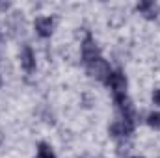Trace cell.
Instances as JSON below:
<instances>
[{
  "label": "cell",
  "mask_w": 160,
  "mask_h": 158,
  "mask_svg": "<svg viewBox=\"0 0 160 158\" xmlns=\"http://www.w3.org/2000/svg\"><path fill=\"white\" fill-rule=\"evenodd\" d=\"M136 9L145 17V19H155L157 17V6L153 2H140L136 6Z\"/></svg>",
  "instance_id": "obj_6"
},
{
  "label": "cell",
  "mask_w": 160,
  "mask_h": 158,
  "mask_svg": "<svg viewBox=\"0 0 160 158\" xmlns=\"http://www.w3.org/2000/svg\"><path fill=\"white\" fill-rule=\"evenodd\" d=\"M21 65L26 73H32L36 69V56H34V50L30 47H22L21 50Z\"/></svg>",
  "instance_id": "obj_5"
},
{
  "label": "cell",
  "mask_w": 160,
  "mask_h": 158,
  "mask_svg": "<svg viewBox=\"0 0 160 158\" xmlns=\"http://www.w3.org/2000/svg\"><path fill=\"white\" fill-rule=\"evenodd\" d=\"M97 58H101L99 56V47L95 45V41L91 39V36H88L84 43H82V60H84V63L88 65V63H91V62H95Z\"/></svg>",
  "instance_id": "obj_3"
},
{
  "label": "cell",
  "mask_w": 160,
  "mask_h": 158,
  "mask_svg": "<svg viewBox=\"0 0 160 158\" xmlns=\"http://www.w3.org/2000/svg\"><path fill=\"white\" fill-rule=\"evenodd\" d=\"M153 102H155V104H158V106H160V89H157V91L153 93Z\"/></svg>",
  "instance_id": "obj_9"
},
{
  "label": "cell",
  "mask_w": 160,
  "mask_h": 158,
  "mask_svg": "<svg viewBox=\"0 0 160 158\" xmlns=\"http://www.w3.org/2000/svg\"><path fill=\"white\" fill-rule=\"evenodd\" d=\"M147 125H149L151 128L158 130L160 128V112H151V114L147 116Z\"/></svg>",
  "instance_id": "obj_8"
},
{
  "label": "cell",
  "mask_w": 160,
  "mask_h": 158,
  "mask_svg": "<svg viewBox=\"0 0 160 158\" xmlns=\"http://www.w3.org/2000/svg\"><path fill=\"white\" fill-rule=\"evenodd\" d=\"M34 26H36L38 36H41V37H50V34L54 30V19H50V17H39V19H36Z\"/></svg>",
  "instance_id": "obj_4"
},
{
  "label": "cell",
  "mask_w": 160,
  "mask_h": 158,
  "mask_svg": "<svg viewBox=\"0 0 160 158\" xmlns=\"http://www.w3.org/2000/svg\"><path fill=\"white\" fill-rule=\"evenodd\" d=\"M86 69H88V73H89V77H93V78L97 80H102V82H106L108 77H110V65H108V62L106 60H102V58H97L95 62H91V63H88L86 65Z\"/></svg>",
  "instance_id": "obj_1"
},
{
  "label": "cell",
  "mask_w": 160,
  "mask_h": 158,
  "mask_svg": "<svg viewBox=\"0 0 160 158\" xmlns=\"http://www.w3.org/2000/svg\"><path fill=\"white\" fill-rule=\"evenodd\" d=\"M0 84H2V82H0Z\"/></svg>",
  "instance_id": "obj_11"
},
{
  "label": "cell",
  "mask_w": 160,
  "mask_h": 158,
  "mask_svg": "<svg viewBox=\"0 0 160 158\" xmlns=\"http://www.w3.org/2000/svg\"><path fill=\"white\" fill-rule=\"evenodd\" d=\"M106 84H108V87L114 91V95H125V91H127V77H125L121 71L110 73Z\"/></svg>",
  "instance_id": "obj_2"
},
{
  "label": "cell",
  "mask_w": 160,
  "mask_h": 158,
  "mask_svg": "<svg viewBox=\"0 0 160 158\" xmlns=\"http://www.w3.org/2000/svg\"><path fill=\"white\" fill-rule=\"evenodd\" d=\"M38 158H56V156H54L52 149L43 141V143H39V147H38Z\"/></svg>",
  "instance_id": "obj_7"
},
{
  "label": "cell",
  "mask_w": 160,
  "mask_h": 158,
  "mask_svg": "<svg viewBox=\"0 0 160 158\" xmlns=\"http://www.w3.org/2000/svg\"><path fill=\"white\" fill-rule=\"evenodd\" d=\"M134 158H142V156H134Z\"/></svg>",
  "instance_id": "obj_10"
}]
</instances>
